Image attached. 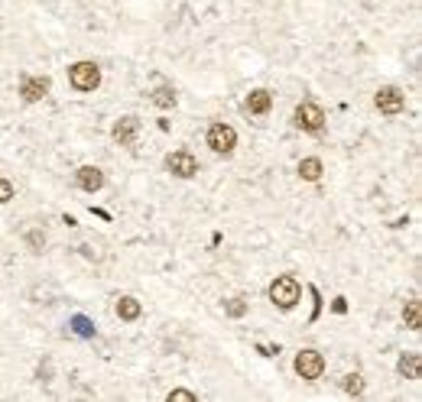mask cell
Returning a JSON list of instances; mask_svg holds the SVG:
<instances>
[{"instance_id":"obj_15","label":"cell","mask_w":422,"mask_h":402,"mask_svg":"<svg viewBox=\"0 0 422 402\" xmlns=\"http://www.w3.org/2000/svg\"><path fill=\"white\" fill-rule=\"evenodd\" d=\"M419 318H422V305L416 302V298H410V302H406V308H403V321H406V328L419 331Z\"/></svg>"},{"instance_id":"obj_16","label":"cell","mask_w":422,"mask_h":402,"mask_svg":"<svg viewBox=\"0 0 422 402\" xmlns=\"http://www.w3.org/2000/svg\"><path fill=\"white\" fill-rule=\"evenodd\" d=\"M153 104L156 107H176V91H172V85H159L156 91H153Z\"/></svg>"},{"instance_id":"obj_22","label":"cell","mask_w":422,"mask_h":402,"mask_svg":"<svg viewBox=\"0 0 422 402\" xmlns=\"http://www.w3.org/2000/svg\"><path fill=\"white\" fill-rule=\"evenodd\" d=\"M26 240H30V247H33V250H42V247H46V237H42L39 231H33L30 237H26Z\"/></svg>"},{"instance_id":"obj_6","label":"cell","mask_w":422,"mask_h":402,"mask_svg":"<svg viewBox=\"0 0 422 402\" xmlns=\"http://www.w3.org/2000/svg\"><path fill=\"white\" fill-rule=\"evenodd\" d=\"M166 169L179 179H192V175H199V159L192 156L189 149H176L166 156Z\"/></svg>"},{"instance_id":"obj_13","label":"cell","mask_w":422,"mask_h":402,"mask_svg":"<svg viewBox=\"0 0 422 402\" xmlns=\"http://www.w3.org/2000/svg\"><path fill=\"white\" fill-rule=\"evenodd\" d=\"M419 367H422V360L416 350H410V354H403L400 363H396V370L406 376V380H419Z\"/></svg>"},{"instance_id":"obj_7","label":"cell","mask_w":422,"mask_h":402,"mask_svg":"<svg viewBox=\"0 0 422 402\" xmlns=\"http://www.w3.org/2000/svg\"><path fill=\"white\" fill-rule=\"evenodd\" d=\"M374 104H377L380 114H400L403 104H406V97H403L400 88L387 85V88H380V91H377V97H374Z\"/></svg>"},{"instance_id":"obj_18","label":"cell","mask_w":422,"mask_h":402,"mask_svg":"<svg viewBox=\"0 0 422 402\" xmlns=\"http://www.w3.org/2000/svg\"><path fill=\"white\" fill-rule=\"evenodd\" d=\"M224 312H228L231 318H241L244 312H247V302H244V298H231V302L224 305Z\"/></svg>"},{"instance_id":"obj_19","label":"cell","mask_w":422,"mask_h":402,"mask_svg":"<svg viewBox=\"0 0 422 402\" xmlns=\"http://www.w3.org/2000/svg\"><path fill=\"white\" fill-rule=\"evenodd\" d=\"M169 402H199V396L189 390H172L169 392Z\"/></svg>"},{"instance_id":"obj_17","label":"cell","mask_w":422,"mask_h":402,"mask_svg":"<svg viewBox=\"0 0 422 402\" xmlns=\"http://www.w3.org/2000/svg\"><path fill=\"white\" fill-rule=\"evenodd\" d=\"M345 392H348V396H360V392H364V376H360V373H348V376H345Z\"/></svg>"},{"instance_id":"obj_21","label":"cell","mask_w":422,"mask_h":402,"mask_svg":"<svg viewBox=\"0 0 422 402\" xmlns=\"http://www.w3.org/2000/svg\"><path fill=\"white\" fill-rule=\"evenodd\" d=\"M13 198V182L10 179H0V204H7Z\"/></svg>"},{"instance_id":"obj_10","label":"cell","mask_w":422,"mask_h":402,"mask_svg":"<svg viewBox=\"0 0 422 402\" xmlns=\"http://www.w3.org/2000/svg\"><path fill=\"white\" fill-rule=\"evenodd\" d=\"M78 185L84 191H101L104 189V172L98 169V166H82L78 169Z\"/></svg>"},{"instance_id":"obj_3","label":"cell","mask_w":422,"mask_h":402,"mask_svg":"<svg viewBox=\"0 0 422 402\" xmlns=\"http://www.w3.org/2000/svg\"><path fill=\"white\" fill-rule=\"evenodd\" d=\"M208 146L218 153V156H228L237 146V130L231 124H211L208 127Z\"/></svg>"},{"instance_id":"obj_1","label":"cell","mask_w":422,"mask_h":402,"mask_svg":"<svg viewBox=\"0 0 422 402\" xmlns=\"http://www.w3.org/2000/svg\"><path fill=\"white\" fill-rule=\"evenodd\" d=\"M299 296H302V286L293 276H276L270 283V302H276L279 308H293L299 302Z\"/></svg>"},{"instance_id":"obj_14","label":"cell","mask_w":422,"mask_h":402,"mask_svg":"<svg viewBox=\"0 0 422 402\" xmlns=\"http://www.w3.org/2000/svg\"><path fill=\"white\" fill-rule=\"evenodd\" d=\"M299 175L306 182H318L322 179V159H315V156L302 159V162H299Z\"/></svg>"},{"instance_id":"obj_9","label":"cell","mask_w":422,"mask_h":402,"mask_svg":"<svg viewBox=\"0 0 422 402\" xmlns=\"http://www.w3.org/2000/svg\"><path fill=\"white\" fill-rule=\"evenodd\" d=\"M20 95H23V101H26V104L42 101V97L49 95V78H23Z\"/></svg>"},{"instance_id":"obj_20","label":"cell","mask_w":422,"mask_h":402,"mask_svg":"<svg viewBox=\"0 0 422 402\" xmlns=\"http://www.w3.org/2000/svg\"><path fill=\"white\" fill-rule=\"evenodd\" d=\"M72 325H75V331H78L82 338H91V334H95V328H91V321H88V318H75Z\"/></svg>"},{"instance_id":"obj_5","label":"cell","mask_w":422,"mask_h":402,"mask_svg":"<svg viewBox=\"0 0 422 402\" xmlns=\"http://www.w3.org/2000/svg\"><path fill=\"white\" fill-rule=\"evenodd\" d=\"M295 127L299 130H309V133H315V130L325 127V111L315 104V101H302V104L295 107Z\"/></svg>"},{"instance_id":"obj_2","label":"cell","mask_w":422,"mask_h":402,"mask_svg":"<svg viewBox=\"0 0 422 402\" xmlns=\"http://www.w3.org/2000/svg\"><path fill=\"white\" fill-rule=\"evenodd\" d=\"M68 82L75 91H95L101 85V68L95 62H75L68 68Z\"/></svg>"},{"instance_id":"obj_11","label":"cell","mask_w":422,"mask_h":402,"mask_svg":"<svg viewBox=\"0 0 422 402\" xmlns=\"http://www.w3.org/2000/svg\"><path fill=\"white\" fill-rule=\"evenodd\" d=\"M247 111H250V114H266V111H270V107H273V95H270V91H266V88H257V91H250V95H247Z\"/></svg>"},{"instance_id":"obj_4","label":"cell","mask_w":422,"mask_h":402,"mask_svg":"<svg viewBox=\"0 0 422 402\" xmlns=\"http://www.w3.org/2000/svg\"><path fill=\"white\" fill-rule=\"evenodd\" d=\"M295 373H299L302 380H318V376L325 373V357L312 347L299 350V354H295Z\"/></svg>"},{"instance_id":"obj_8","label":"cell","mask_w":422,"mask_h":402,"mask_svg":"<svg viewBox=\"0 0 422 402\" xmlns=\"http://www.w3.org/2000/svg\"><path fill=\"white\" fill-rule=\"evenodd\" d=\"M137 133H140V120H137V117H120V120L114 124V130H111L114 143H120V146H134Z\"/></svg>"},{"instance_id":"obj_12","label":"cell","mask_w":422,"mask_h":402,"mask_svg":"<svg viewBox=\"0 0 422 402\" xmlns=\"http://www.w3.org/2000/svg\"><path fill=\"white\" fill-rule=\"evenodd\" d=\"M140 312H143V305H140L134 296L117 298V318H120V321H137Z\"/></svg>"}]
</instances>
